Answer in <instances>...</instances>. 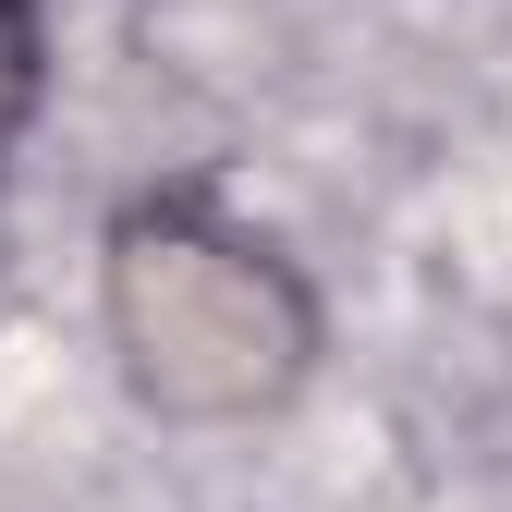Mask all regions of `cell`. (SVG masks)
<instances>
[{
	"label": "cell",
	"mask_w": 512,
	"mask_h": 512,
	"mask_svg": "<svg viewBox=\"0 0 512 512\" xmlns=\"http://www.w3.org/2000/svg\"><path fill=\"white\" fill-rule=\"evenodd\" d=\"M110 342L135 366V391L159 415H269L305 354H317V305L256 232L208 208H135L110 232Z\"/></svg>",
	"instance_id": "cell-1"
},
{
	"label": "cell",
	"mask_w": 512,
	"mask_h": 512,
	"mask_svg": "<svg viewBox=\"0 0 512 512\" xmlns=\"http://www.w3.org/2000/svg\"><path fill=\"white\" fill-rule=\"evenodd\" d=\"M25 110H37V0H0V159H13Z\"/></svg>",
	"instance_id": "cell-2"
}]
</instances>
